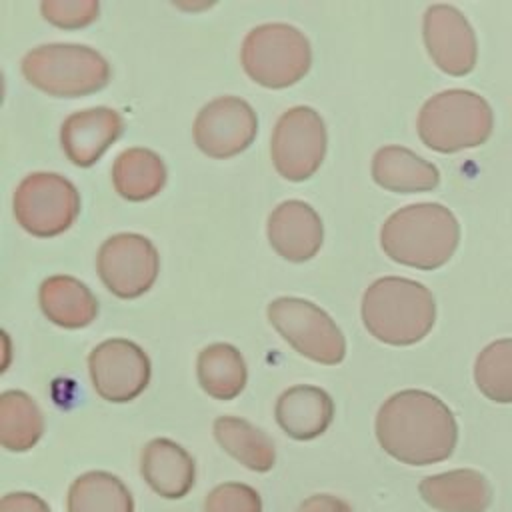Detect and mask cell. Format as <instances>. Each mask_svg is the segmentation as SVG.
I'll use <instances>...</instances> for the list:
<instances>
[{"label":"cell","mask_w":512,"mask_h":512,"mask_svg":"<svg viewBox=\"0 0 512 512\" xmlns=\"http://www.w3.org/2000/svg\"><path fill=\"white\" fill-rule=\"evenodd\" d=\"M378 444L394 460L428 466L452 456L458 424L452 410L426 390H400L376 414Z\"/></svg>","instance_id":"1"},{"label":"cell","mask_w":512,"mask_h":512,"mask_svg":"<svg viewBox=\"0 0 512 512\" xmlns=\"http://www.w3.org/2000/svg\"><path fill=\"white\" fill-rule=\"evenodd\" d=\"M460 224L450 208L438 202H418L390 214L380 228L384 254L404 266L436 270L456 252Z\"/></svg>","instance_id":"2"},{"label":"cell","mask_w":512,"mask_h":512,"mask_svg":"<svg viewBox=\"0 0 512 512\" xmlns=\"http://www.w3.org/2000/svg\"><path fill=\"white\" fill-rule=\"evenodd\" d=\"M362 322L380 342L410 346L424 340L436 322L432 292L410 278L384 276L362 296Z\"/></svg>","instance_id":"3"},{"label":"cell","mask_w":512,"mask_h":512,"mask_svg":"<svg viewBox=\"0 0 512 512\" xmlns=\"http://www.w3.org/2000/svg\"><path fill=\"white\" fill-rule=\"evenodd\" d=\"M494 126L490 104L476 92L450 88L434 94L418 112L416 130L424 146L440 154H454L482 146Z\"/></svg>","instance_id":"4"},{"label":"cell","mask_w":512,"mask_h":512,"mask_svg":"<svg viewBox=\"0 0 512 512\" xmlns=\"http://www.w3.org/2000/svg\"><path fill=\"white\" fill-rule=\"evenodd\" d=\"M22 74L48 96L80 98L108 84L110 64L90 46L44 44L22 58Z\"/></svg>","instance_id":"5"},{"label":"cell","mask_w":512,"mask_h":512,"mask_svg":"<svg viewBox=\"0 0 512 512\" xmlns=\"http://www.w3.org/2000/svg\"><path fill=\"white\" fill-rule=\"evenodd\" d=\"M244 72L260 86L288 88L300 82L312 64L308 38L294 26L272 22L252 28L240 50Z\"/></svg>","instance_id":"6"},{"label":"cell","mask_w":512,"mask_h":512,"mask_svg":"<svg viewBox=\"0 0 512 512\" xmlns=\"http://www.w3.org/2000/svg\"><path fill=\"white\" fill-rule=\"evenodd\" d=\"M14 218L32 236L50 238L66 232L80 214L76 186L54 172L28 174L14 190Z\"/></svg>","instance_id":"7"},{"label":"cell","mask_w":512,"mask_h":512,"mask_svg":"<svg viewBox=\"0 0 512 512\" xmlns=\"http://www.w3.org/2000/svg\"><path fill=\"white\" fill-rule=\"evenodd\" d=\"M268 320L302 356L318 364H338L346 356V340L336 322L314 302L282 296L268 304Z\"/></svg>","instance_id":"8"},{"label":"cell","mask_w":512,"mask_h":512,"mask_svg":"<svg viewBox=\"0 0 512 512\" xmlns=\"http://www.w3.org/2000/svg\"><path fill=\"white\" fill-rule=\"evenodd\" d=\"M270 154L282 178L302 182L314 176L326 154V126L320 114L310 106L286 110L274 126Z\"/></svg>","instance_id":"9"},{"label":"cell","mask_w":512,"mask_h":512,"mask_svg":"<svg viewBox=\"0 0 512 512\" xmlns=\"http://www.w3.org/2000/svg\"><path fill=\"white\" fill-rule=\"evenodd\" d=\"M96 268L100 280L114 296L130 300L152 288L160 270V256L146 236L122 232L102 242Z\"/></svg>","instance_id":"10"},{"label":"cell","mask_w":512,"mask_h":512,"mask_svg":"<svg viewBox=\"0 0 512 512\" xmlns=\"http://www.w3.org/2000/svg\"><path fill=\"white\" fill-rule=\"evenodd\" d=\"M88 370L96 394L118 404L138 398L150 382L146 352L124 338L100 342L88 356Z\"/></svg>","instance_id":"11"},{"label":"cell","mask_w":512,"mask_h":512,"mask_svg":"<svg viewBox=\"0 0 512 512\" xmlns=\"http://www.w3.org/2000/svg\"><path fill=\"white\" fill-rule=\"evenodd\" d=\"M258 118L254 108L238 96H220L208 102L194 120L196 146L210 158H232L256 138Z\"/></svg>","instance_id":"12"},{"label":"cell","mask_w":512,"mask_h":512,"mask_svg":"<svg viewBox=\"0 0 512 512\" xmlns=\"http://www.w3.org/2000/svg\"><path fill=\"white\" fill-rule=\"evenodd\" d=\"M422 36L432 62L450 76H466L478 58L476 34L466 16L450 4H432L424 12Z\"/></svg>","instance_id":"13"},{"label":"cell","mask_w":512,"mask_h":512,"mask_svg":"<svg viewBox=\"0 0 512 512\" xmlns=\"http://www.w3.org/2000/svg\"><path fill=\"white\" fill-rule=\"evenodd\" d=\"M122 116L106 106L72 112L60 128L66 158L80 168L92 166L122 136Z\"/></svg>","instance_id":"14"},{"label":"cell","mask_w":512,"mask_h":512,"mask_svg":"<svg viewBox=\"0 0 512 512\" xmlns=\"http://www.w3.org/2000/svg\"><path fill=\"white\" fill-rule=\"evenodd\" d=\"M268 242L290 262L314 258L322 246L324 228L318 212L302 200H286L268 216Z\"/></svg>","instance_id":"15"},{"label":"cell","mask_w":512,"mask_h":512,"mask_svg":"<svg viewBox=\"0 0 512 512\" xmlns=\"http://www.w3.org/2000/svg\"><path fill=\"white\" fill-rule=\"evenodd\" d=\"M422 500L438 512H486L492 504L488 478L472 468L426 476L418 484Z\"/></svg>","instance_id":"16"},{"label":"cell","mask_w":512,"mask_h":512,"mask_svg":"<svg viewBox=\"0 0 512 512\" xmlns=\"http://www.w3.org/2000/svg\"><path fill=\"white\" fill-rule=\"evenodd\" d=\"M144 482L162 498H184L196 482L194 458L170 438L150 440L140 456Z\"/></svg>","instance_id":"17"},{"label":"cell","mask_w":512,"mask_h":512,"mask_svg":"<svg viewBox=\"0 0 512 512\" xmlns=\"http://www.w3.org/2000/svg\"><path fill=\"white\" fill-rule=\"evenodd\" d=\"M278 426L294 440H314L328 430L334 418L330 394L318 386L298 384L284 390L274 408Z\"/></svg>","instance_id":"18"},{"label":"cell","mask_w":512,"mask_h":512,"mask_svg":"<svg viewBox=\"0 0 512 512\" xmlns=\"http://www.w3.org/2000/svg\"><path fill=\"white\" fill-rule=\"evenodd\" d=\"M374 182L396 194L430 192L440 182L438 168L404 146H382L372 158Z\"/></svg>","instance_id":"19"},{"label":"cell","mask_w":512,"mask_h":512,"mask_svg":"<svg viewBox=\"0 0 512 512\" xmlns=\"http://www.w3.org/2000/svg\"><path fill=\"white\" fill-rule=\"evenodd\" d=\"M38 300L50 322L70 330L92 324L98 314V302L90 288L78 278L66 274L46 278L40 284Z\"/></svg>","instance_id":"20"},{"label":"cell","mask_w":512,"mask_h":512,"mask_svg":"<svg viewBox=\"0 0 512 512\" xmlns=\"http://www.w3.org/2000/svg\"><path fill=\"white\" fill-rule=\"evenodd\" d=\"M214 438L234 460L254 472H268L276 462L274 442L266 432L238 416H218Z\"/></svg>","instance_id":"21"},{"label":"cell","mask_w":512,"mask_h":512,"mask_svg":"<svg viewBox=\"0 0 512 512\" xmlns=\"http://www.w3.org/2000/svg\"><path fill=\"white\" fill-rule=\"evenodd\" d=\"M164 182L166 166L162 158L148 148H128L114 160L112 184L116 192L130 202L154 198Z\"/></svg>","instance_id":"22"},{"label":"cell","mask_w":512,"mask_h":512,"mask_svg":"<svg viewBox=\"0 0 512 512\" xmlns=\"http://www.w3.org/2000/svg\"><path fill=\"white\" fill-rule=\"evenodd\" d=\"M198 382L202 390L216 400H232L246 386V364L238 348L226 342H216L198 354Z\"/></svg>","instance_id":"23"},{"label":"cell","mask_w":512,"mask_h":512,"mask_svg":"<svg viewBox=\"0 0 512 512\" xmlns=\"http://www.w3.org/2000/svg\"><path fill=\"white\" fill-rule=\"evenodd\" d=\"M68 512H134V498L126 484L104 470L78 476L66 498Z\"/></svg>","instance_id":"24"},{"label":"cell","mask_w":512,"mask_h":512,"mask_svg":"<svg viewBox=\"0 0 512 512\" xmlns=\"http://www.w3.org/2000/svg\"><path fill=\"white\" fill-rule=\"evenodd\" d=\"M44 432V416L38 404L22 390H6L0 396V444L10 452L30 450Z\"/></svg>","instance_id":"25"},{"label":"cell","mask_w":512,"mask_h":512,"mask_svg":"<svg viewBox=\"0 0 512 512\" xmlns=\"http://www.w3.org/2000/svg\"><path fill=\"white\" fill-rule=\"evenodd\" d=\"M474 382L488 400L512 404V338L494 340L480 350Z\"/></svg>","instance_id":"26"},{"label":"cell","mask_w":512,"mask_h":512,"mask_svg":"<svg viewBox=\"0 0 512 512\" xmlns=\"http://www.w3.org/2000/svg\"><path fill=\"white\" fill-rule=\"evenodd\" d=\"M204 512H262V498L244 482H224L208 492Z\"/></svg>","instance_id":"27"},{"label":"cell","mask_w":512,"mask_h":512,"mask_svg":"<svg viewBox=\"0 0 512 512\" xmlns=\"http://www.w3.org/2000/svg\"><path fill=\"white\" fill-rule=\"evenodd\" d=\"M100 4L96 0H44L40 12L50 24L74 30L92 24L98 18Z\"/></svg>","instance_id":"28"},{"label":"cell","mask_w":512,"mask_h":512,"mask_svg":"<svg viewBox=\"0 0 512 512\" xmlns=\"http://www.w3.org/2000/svg\"><path fill=\"white\" fill-rule=\"evenodd\" d=\"M0 512H50L48 504L30 492H10L0 500Z\"/></svg>","instance_id":"29"},{"label":"cell","mask_w":512,"mask_h":512,"mask_svg":"<svg viewBox=\"0 0 512 512\" xmlns=\"http://www.w3.org/2000/svg\"><path fill=\"white\" fill-rule=\"evenodd\" d=\"M298 512H352L350 506L332 494H314L306 498L300 506Z\"/></svg>","instance_id":"30"}]
</instances>
